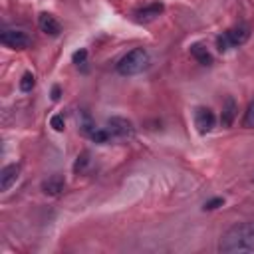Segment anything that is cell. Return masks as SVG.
Wrapping results in <instances>:
<instances>
[{
    "label": "cell",
    "instance_id": "1",
    "mask_svg": "<svg viewBox=\"0 0 254 254\" xmlns=\"http://www.w3.org/2000/svg\"><path fill=\"white\" fill-rule=\"evenodd\" d=\"M220 252H254V222H238L230 226L218 244Z\"/></svg>",
    "mask_w": 254,
    "mask_h": 254
},
{
    "label": "cell",
    "instance_id": "2",
    "mask_svg": "<svg viewBox=\"0 0 254 254\" xmlns=\"http://www.w3.org/2000/svg\"><path fill=\"white\" fill-rule=\"evenodd\" d=\"M147 65H149V54H147V50L135 48V50L127 52V54L119 60L117 71H119L121 75H137V73H141Z\"/></svg>",
    "mask_w": 254,
    "mask_h": 254
},
{
    "label": "cell",
    "instance_id": "3",
    "mask_svg": "<svg viewBox=\"0 0 254 254\" xmlns=\"http://www.w3.org/2000/svg\"><path fill=\"white\" fill-rule=\"evenodd\" d=\"M250 38V28L246 24H238L226 32H222L218 38H216V46H218V52H226L230 48H236V46H242L246 40Z\"/></svg>",
    "mask_w": 254,
    "mask_h": 254
},
{
    "label": "cell",
    "instance_id": "4",
    "mask_svg": "<svg viewBox=\"0 0 254 254\" xmlns=\"http://www.w3.org/2000/svg\"><path fill=\"white\" fill-rule=\"evenodd\" d=\"M0 42H2L6 48H12V50H26V48L32 44L30 36H28L24 30H10V28L2 30Z\"/></svg>",
    "mask_w": 254,
    "mask_h": 254
},
{
    "label": "cell",
    "instance_id": "5",
    "mask_svg": "<svg viewBox=\"0 0 254 254\" xmlns=\"http://www.w3.org/2000/svg\"><path fill=\"white\" fill-rule=\"evenodd\" d=\"M107 129H109L113 139H131L135 135L133 123L125 117H109L107 119Z\"/></svg>",
    "mask_w": 254,
    "mask_h": 254
},
{
    "label": "cell",
    "instance_id": "6",
    "mask_svg": "<svg viewBox=\"0 0 254 254\" xmlns=\"http://www.w3.org/2000/svg\"><path fill=\"white\" fill-rule=\"evenodd\" d=\"M194 127L200 135H206L214 127V113L208 107H196L194 109Z\"/></svg>",
    "mask_w": 254,
    "mask_h": 254
},
{
    "label": "cell",
    "instance_id": "7",
    "mask_svg": "<svg viewBox=\"0 0 254 254\" xmlns=\"http://www.w3.org/2000/svg\"><path fill=\"white\" fill-rule=\"evenodd\" d=\"M161 12H163V4H161V2H151V4H147V6L139 8V10H135V12H133V18H135V22H139V24H147V22H153Z\"/></svg>",
    "mask_w": 254,
    "mask_h": 254
},
{
    "label": "cell",
    "instance_id": "8",
    "mask_svg": "<svg viewBox=\"0 0 254 254\" xmlns=\"http://www.w3.org/2000/svg\"><path fill=\"white\" fill-rule=\"evenodd\" d=\"M38 28L48 36H60V32H62V24L48 12H42L38 16Z\"/></svg>",
    "mask_w": 254,
    "mask_h": 254
},
{
    "label": "cell",
    "instance_id": "9",
    "mask_svg": "<svg viewBox=\"0 0 254 254\" xmlns=\"http://www.w3.org/2000/svg\"><path fill=\"white\" fill-rule=\"evenodd\" d=\"M18 175H20V165H6L0 171V189L8 190L18 181Z\"/></svg>",
    "mask_w": 254,
    "mask_h": 254
},
{
    "label": "cell",
    "instance_id": "10",
    "mask_svg": "<svg viewBox=\"0 0 254 254\" xmlns=\"http://www.w3.org/2000/svg\"><path fill=\"white\" fill-rule=\"evenodd\" d=\"M64 185H65L64 177H62V175H54V177H50L48 181L42 183V190H44L46 194H50V196H58V194L64 190Z\"/></svg>",
    "mask_w": 254,
    "mask_h": 254
},
{
    "label": "cell",
    "instance_id": "11",
    "mask_svg": "<svg viewBox=\"0 0 254 254\" xmlns=\"http://www.w3.org/2000/svg\"><path fill=\"white\" fill-rule=\"evenodd\" d=\"M190 54H192V58H194L198 64H202V65H210V64H212V56H210L208 48H206L204 44H200V42H196V44L190 46Z\"/></svg>",
    "mask_w": 254,
    "mask_h": 254
},
{
    "label": "cell",
    "instance_id": "12",
    "mask_svg": "<svg viewBox=\"0 0 254 254\" xmlns=\"http://www.w3.org/2000/svg\"><path fill=\"white\" fill-rule=\"evenodd\" d=\"M234 117H236V101H234L232 97H226L224 107H222L220 121H222V125H224V127H230V125H232V121H234Z\"/></svg>",
    "mask_w": 254,
    "mask_h": 254
},
{
    "label": "cell",
    "instance_id": "13",
    "mask_svg": "<svg viewBox=\"0 0 254 254\" xmlns=\"http://www.w3.org/2000/svg\"><path fill=\"white\" fill-rule=\"evenodd\" d=\"M87 137H89L91 141H95V143H101V145H103V143H109V141L113 139L107 127H105V129H93V131H91Z\"/></svg>",
    "mask_w": 254,
    "mask_h": 254
},
{
    "label": "cell",
    "instance_id": "14",
    "mask_svg": "<svg viewBox=\"0 0 254 254\" xmlns=\"http://www.w3.org/2000/svg\"><path fill=\"white\" fill-rule=\"evenodd\" d=\"M34 85H36L34 73H32V71H26V73L22 75V79H20V89H22L24 93H30V91L34 89Z\"/></svg>",
    "mask_w": 254,
    "mask_h": 254
},
{
    "label": "cell",
    "instance_id": "15",
    "mask_svg": "<svg viewBox=\"0 0 254 254\" xmlns=\"http://www.w3.org/2000/svg\"><path fill=\"white\" fill-rule=\"evenodd\" d=\"M50 125L54 127V131H64L65 129V119H64V115H54L52 119H50Z\"/></svg>",
    "mask_w": 254,
    "mask_h": 254
},
{
    "label": "cell",
    "instance_id": "16",
    "mask_svg": "<svg viewBox=\"0 0 254 254\" xmlns=\"http://www.w3.org/2000/svg\"><path fill=\"white\" fill-rule=\"evenodd\" d=\"M244 127H254V101L248 105L246 115H244Z\"/></svg>",
    "mask_w": 254,
    "mask_h": 254
},
{
    "label": "cell",
    "instance_id": "17",
    "mask_svg": "<svg viewBox=\"0 0 254 254\" xmlns=\"http://www.w3.org/2000/svg\"><path fill=\"white\" fill-rule=\"evenodd\" d=\"M85 58H87V50H77L75 54H73V64L75 65H81V64H85Z\"/></svg>",
    "mask_w": 254,
    "mask_h": 254
},
{
    "label": "cell",
    "instance_id": "18",
    "mask_svg": "<svg viewBox=\"0 0 254 254\" xmlns=\"http://www.w3.org/2000/svg\"><path fill=\"white\" fill-rule=\"evenodd\" d=\"M220 204H224V198H212V200L204 202V210H212V208H216Z\"/></svg>",
    "mask_w": 254,
    "mask_h": 254
},
{
    "label": "cell",
    "instance_id": "19",
    "mask_svg": "<svg viewBox=\"0 0 254 254\" xmlns=\"http://www.w3.org/2000/svg\"><path fill=\"white\" fill-rule=\"evenodd\" d=\"M60 95H62L60 85H54V87H52V99H54V101H58V99H60Z\"/></svg>",
    "mask_w": 254,
    "mask_h": 254
}]
</instances>
